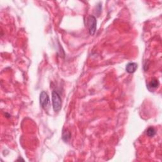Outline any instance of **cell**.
Listing matches in <instances>:
<instances>
[{"mask_svg":"<svg viewBox=\"0 0 162 162\" xmlns=\"http://www.w3.org/2000/svg\"><path fill=\"white\" fill-rule=\"evenodd\" d=\"M52 103L53 110L55 112L60 111L61 108V98L58 93L55 90H54L52 92Z\"/></svg>","mask_w":162,"mask_h":162,"instance_id":"6da1fadb","label":"cell"},{"mask_svg":"<svg viewBox=\"0 0 162 162\" xmlns=\"http://www.w3.org/2000/svg\"><path fill=\"white\" fill-rule=\"evenodd\" d=\"M87 27L88 28L89 33L90 35H93L96 33L97 21L95 17L93 15H90L87 19Z\"/></svg>","mask_w":162,"mask_h":162,"instance_id":"7a4b0ae2","label":"cell"},{"mask_svg":"<svg viewBox=\"0 0 162 162\" xmlns=\"http://www.w3.org/2000/svg\"><path fill=\"white\" fill-rule=\"evenodd\" d=\"M39 101L40 105L45 110H47L49 106V104H50V100H49V96L46 92L43 91L41 93Z\"/></svg>","mask_w":162,"mask_h":162,"instance_id":"3957f363","label":"cell"},{"mask_svg":"<svg viewBox=\"0 0 162 162\" xmlns=\"http://www.w3.org/2000/svg\"><path fill=\"white\" fill-rule=\"evenodd\" d=\"M138 65L136 64V63L134 62H130L129 63V64L126 65L125 67V70L127 71V72L129 74H133L136 71L137 69Z\"/></svg>","mask_w":162,"mask_h":162,"instance_id":"277c9868","label":"cell"},{"mask_svg":"<svg viewBox=\"0 0 162 162\" xmlns=\"http://www.w3.org/2000/svg\"><path fill=\"white\" fill-rule=\"evenodd\" d=\"M160 83L158 79H152V80L149 82V84H148V88L150 90H153L156 88H158L159 86Z\"/></svg>","mask_w":162,"mask_h":162,"instance_id":"5b68a950","label":"cell"},{"mask_svg":"<svg viewBox=\"0 0 162 162\" xmlns=\"http://www.w3.org/2000/svg\"><path fill=\"white\" fill-rule=\"evenodd\" d=\"M146 134L148 136H149L150 137H153L156 134V130L153 127H149L147 131H146Z\"/></svg>","mask_w":162,"mask_h":162,"instance_id":"8992f818","label":"cell"},{"mask_svg":"<svg viewBox=\"0 0 162 162\" xmlns=\"http://www.w3.org/2000/svg\"><path fill=\"white\" fill-rule=\"evenodd\" d=\"M70 136H71V135H70V133L69 130H65V131L63 132L62 138L65 142H67L69 140V139H70Z\"/></svg>","mask_w":162,"mask_h":162,"instance_id":"52a82bcc","label":"cell"}]
</instances>
